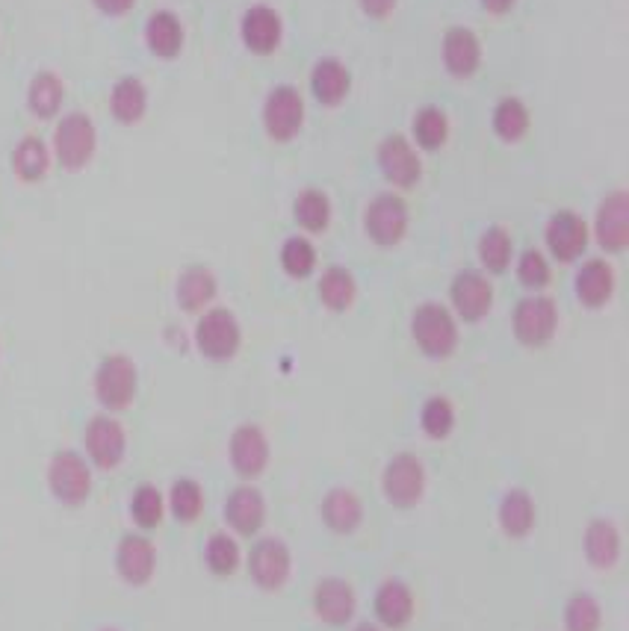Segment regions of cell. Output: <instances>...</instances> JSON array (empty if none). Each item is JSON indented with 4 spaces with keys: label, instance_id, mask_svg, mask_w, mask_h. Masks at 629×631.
<instances>
[{
    "label": "cell",
    "instance_id": "cell-1",
    "mask_svg": "<svg viewBox=\"0 0 629 631\" xmlns=\"http://www.w3.org/2000/svg\"><path fill=\"white\" fill-rule=\"evenodd\" d=\"M98 151V130L86 112L62 116L54 130V157L66 171H83Z\"/></svg>",
    "mask_w": 629,
    "mask_h": 631
},
{
    "label": "cell",
    "instance_id": "cell-2",
    "mask_svg": "<svg viewBox=\"0 0 629 631\" xmlns=\"http://www.w3.org/2000/svg\"><path fill=\"white\" fill-rule=\"evenodd\" d=\"M411 334H414V343L419 346V352L426 357H435V360H443L450 357L459 346V325L455 319L443 305H419L414 310V319H411Z\"/></svg>",
    "mask_w": 629,
    "mask_h": 631
},
{
    "label": "cell",
    "instance_id": "cell-3",
    "mask_svg": "<svg viewBox=\"0 0 629 631\" xmlns=\"http://www.w3.org/2000/svg\"><path fill=\"white\" fill-rule=\"evenodd\" d=\"M137 386H140L137 364L128 355H107L95 369V398L104 410L112 414L128 410L137 398Z\"/></svg>",
    "mask_w": 629,
    "mask_h": 631
},
{
    "label": "cell",
    "instance_id": "cell-4",
    "mask_svg": "<svg viewBox=\"0 0 629 631\" xmlns=\"http://www.w3.org/2000/svg\"><path fill=\"white\" fill-rule=\"evenodd\" d=\"M48 487L57 502L81 508L92 493V469L86 457L71 449L54 454L48 464Z\"/></svg>",
    "mask_w": 629,
    "mask_h": 631
},
{
    "label": "cell",
    "instance_id": "cell-5",
    "mask_svg": "<svg viewBox=\"0 0 629 631\" xmlns=\"http://www.w3.org/2000/svg\"><path fill=\"white\" fill-rule=\"evenodd\" d=\"M242 331L237 316L225 310V307H213L201 316L199 325H195V346L207 360H230V357L240 352Z\"/></svg>",
    "mask_w": 629,
    "mask_h": 631
},
{
    "label": "cell",
    "instance_id": "cell-6",
    "mask_svg": "<svg viewBox=\"0 0 629 631\" xmlns=\"http://www.w3.org/2000/svg\"><path fill=\"white\" fill-rule=\"evenodd\" d=\"M559 328V310L556 301L547 296L523 298L514 310V336L523 346L541 348L547 346Z\"/></svg>",
    "mask_w": 629,
    "mask_h": 631
},
{
    "label": "cell",
    "instance_id": "cell-7",
    "mask_svg": "<svg viewBox=\"0 0 629 631\" xmlns=\"http://www.w3.org/2000/svg\"><path fill=\"white\" fill-rule=\"evenodd\" d=\"M381 487H384V496H388L390 504L414 508L423 499V490H426L423 461H419L417 454H396L388 464V469H384V475H381Z\"/></svg>",
    "mask_w": 629,
    "mask_h": 631
},
{
    "label": "cell",
    "instance_id": "cell-8",
    "mask_svg": "<svg viewBox=\"0 0 629 631\" xmlns=\"http://www.w3.org/2000/svg\"><path fill=\"white\" fill-rule=\"evenodd\" d=\"M83 443H86V454L98 469H116L124 461L128 452V434L121 428L119 419L100 414L92 416L86 431H83Z\"/></svg>",
    "mask_w": 629,
    "mask_h": 631
},
{
    "label": "cell",
    "instance_id": "cell-9",
    "mask_svg": "<svg viewBox=\"0 0 629 631\" xmlns=\"http://www.w3.org/2000/svg\"><path fill=\"white\" fill-rule=\"evenodd\" d=\"M305 124V100L293 86H275L263 104V128L275 142H290Z\"/></svg>",
    "mask_w": 629,
    "mask_h": 631
},
{
    "label": "cell",
    "instance_id": "cell-10",
    "mask_svg": "<svg viewBox=\"0 0 629 631\" xmlns=\"http://www.w3.org/2000/svg\"><path fill=\"white\" fill-rule=\"evenodd\" d=\"M364 227L376 246H396L405 237L408 230V207L400 195L393 192H384V195L372 198V204L367 207V216H364Z\"/></svg>",
    "mask_w": 629,
    "mask_h": 631
},
{
    "label": "cell",
    "instance_id": "cell-11",
    "mask_svg": "<svg viewBox=\"0 0 629 631\" xmlns=\"http://www.w3.org/2000/svg\"><path fill=\"white\" fill-rule=\"evenodd\" d=\"M450 298L455 313L464 319V322H479L485 319L494 305V286L482 272L476 269H464L459 275L452 277L450 286Z\"/></svg>",
    "mask_w": 629,
    "mask_h": 631
},
{
    "label": "cell",
    "instance_id": "cell-12",
    "mask_svg": "<svg viewBox=\"0 0 629 631\" xmlns=\"http://www.w3.org/2000/svg\"><path fill=\"white\" fill-rule=\"evenodd\" d=\"M544 239H547L549 254L556 257L559 263H573L589 248V225L573 210H559L547 222Z\"/></svg>",
    "mask_w": 629,
    "mask_h": 631
},
{
    "label": "cell",
    "instance_id": "cell-13",
    "mask_svg": "<svg viewBox=\"0 0 629 631\" xmlns=\"http://www.w3.org/2000/svg\"><path fill=\"white\" fill-rule=\"evenodd\" d=\"M249 575L263 591H278L290 579V549L281 540H260L251 546Z\"/></svg>",
    "mask_w": 629,
    "mask_h": 631
},
{
    "label": "cell",
    "instance_id": "cell-14",
    "mask_svg": "<svg viewBox=\"0 0 629 631\" xmlns=\"http://www.w3.org/2000/svg\"><path fill=\"white\" fill-rule=\"evenodd\" d=\"M381 175L400 189H411L423 175V163H419L417 151L405 136H388L379 148Z\"/></svg>",
    "mask_w": 629,
    "mask_h": 631
},
{
    "label": "cell",
    "instance_id": "cell-15",
    "mask_svg": "<svg viewBox=\"0 0 629 631\" xmlns=\"http://www.w3.org/2000/svg\"><path fill=\"white\" fill-rule=\"evenodd\" d=\"M116 570L128 584L142 587L151 582V575L157 570V549L149 537L142 534H124L116 549Z\"/></svg>",
    "mask_w": 629,
    "mask_h": 631
},
{
    "label": "cell",
    "instance_id": "cell-16",
    "mask_svg": "<svg viewBox=\"0 0 629 631\" xmlns=\"http://www.w3.org/2000/svg\"><path fill=\"white\" fill-rule=\"evenodd\" d=\"M597 242L609 254H620L629 246V195L624 189L612 192L597 210Z\"/></svg>",
    "mask_w": 629,
    "mask_h": 631
},
{
    "label": "cell",
    "instance_id": "cell-17",
    "mask_svg": "<svg viewBox=\"0 0 629 631\" xmlns=\"http://www.w3.org/2000/svg\"><path fill=\"white\" fill-rule=\"evenodd\" d=\"M230 464L242 478H258L270 464V443L258 425H240L230 434Z\"/></svg>",
    "mask_w": 629,
    "mask_h": 631
},
{
    "label": "cell",
    "instance_id": "cell-18",
    "mask_svg": "<svg viewBox=\"0 0 629 631\" xmlns=\"http://www.w3.org/2000/svg\"><path fill=\"white\" fill-rule=\"evenodd\" d=\"M313 611L329 626H343L355 614V591L343 579H322L313 591Z\"/></svg>",
    "mask_w": 629,
    "mask_h": 631
},
{
    "label": "cell",
    "instance_id": "cell-19",
    "mask_svg": "<svg viewBox=\"0 0 629 631\" xmlns=\"http://www.w3.org/2000/svg\"><path fill=\"white\" fill-rule=\"evenodd\" d=\"M225 520L237 534H258L266 523V502L254 487H237L225 502Z\"/></svg>",
    "mask_w": 629,
    "mask_h": 631
},
{
    "label": "cell",
    "instance_id": "cell-20",
    "mask_svg": "<svg viewBox=\"0 0 629 631\" xmlns=\"http://www.w3.org/2000/svg\"><path fill=\"white\" fill-rule=\"evenodd\" d=\"M443 62H447L452 78H473L482 62V45L476 33L467 31V27H452L443 36Z\"/></svg>",
    "mask_w": 629,
    "mask_h": 631
},
{
    "label": "cell",
    "instance_id": "cell-21",
    "mask_svg": "<svg viewBox=\"0 0 629 631\" xmlns=\"http://www.w3.org/2000/svg\"><path fill=\"white\" fill-rule=\"evenodd\" d=\"M242 41L251 53H260L266 57L272 50L278 48L281 41V19L278 12L270 10V7H251L246 15H242Z\"/></svg>",
    "mask_w": 629,
    "mask_h": 631
},
{
    "label": "cell",
    "instance_id": "cell-22",
    "mask_svg": "<svg viewBox=\"0 0 629 631\" xmlns=\"http://www.w3.org/2000/svg\"><path fill=\"white\" fill-rule=\"evenodd\" d=\"M352 90L349 69L340 60H320L310 71V92L322 107H337Z\"/></svg>",
    "mask_w": 629,
    "mask_h": 631
},
{
    "label": "cell",
    "instance_id": "cell-23",
    "mask_svg": "<svg viewBox=\"0 0 629 631\" xmlns=\"http://www.w3.org/2000/svg\"><path fill=\"white\" fill-rule=\"evenodd\" d=\"M110 112L112 119L124 124V128H133L145 119L149 112V90L140 78H121L110 92Z\"/></svg>",
    "mask_w": 629,
    "mask_h": 631
},
{
    "label": "cell",
    "instance_id": "cell-24",
    "mask_svg": "<svg viewBox=\"0 0 629 631\" xmlns=\"http://www.w3.org/2000/svg\"><path fill=\"white\" fill-rule=\"evenodd\" d=\"M216 289H219L216 275H213L207 266H187L180 272L175 296H178L180 310H187V313H201V310L216 298Z\"/></svg>",
    "mask_w": 629,
    "mask_h": 631
},
{
    "label": "cell",
    "instance_id": "cell-25",
    "mask_svg": "<svg viewBox=\"0 0 629 631\" xmlns=\"http://www.w3.org/2000/svg\"><path fill=\"white\" fill-rule=\"evenodd\" d=\"M615 293V269L606 260H589L585 266L577 272V296L585 307L597 310Z\"/></svg>",
    "mask_w": 629,
    "mask_h": 631
},
{
    "label": "cell",
    "instance_id": "cell-26",
    "mask_svg": "<svg viewBox=\"0 0 629 631\" xmlns=\"http://www.w3.org/2000/svg\"><path fill=\"white\" fill-rule=\"evenodd\" d=\"M145 41L154 57L175 60L183 48V24L175 12H154L145 24Z\"/></svg>",
    "mask_w": 629,
    "mask_h": 631
},
{
    "label": "cell",
    "instance_id": "cell-27",
    "mask_svg": "<svg viewBox=\"0 0 629 631\" xmlns=\"http://www.w3.org/2000/svg\"><path fill=\"white\" fill-rule=\"evenodd\" d=\"M376 617L388 629H402L414 617V596H411L408 584H402L400 579L381 584L376 593Z\"/></svg>",
    "mask_w": 629,
    "mask_h": 631
},
{
    "label": "cell",
    "instance_id": "cell-28",
    "mask_svg": "<svg viewBox=\"0 0 629 631\" xmlns=\"http://www.w3.org/2000/svg\"><path fill=\"white\" fill-rule=\"evenodd\" d=\"M322 520H325L331 532L352 534L360 525V520H364V504H360V499L352 490L337 487V490H331L322 499Z\"/></svg>",
    "mask_w": 629,
    "mask_h": 631
},
{
    "label": "cell",
    "instance_id": "cell-29",
    "mask_svg": "<svg viewBox=\"0 0 629 631\" xmlns=\"http://www.w3.org/2000/svg\"><path fill=\"white\" fill-rule=\"evenodd\" d=\"M62 100H66V86H62V80L57 78L54 71H39V74L31 80L27 107H31L36 119H57L62 109Z\"/></svg>",
    "mask_w": 629,
    "mask_h": 631
},
{
    "label": "cell",
    "instance_id": "cell-30",
    "mask_svg": "<svg viewBox=\"0 0 629 631\" xmlns=\"http://www.w3.org/2000/svg\"><path fill=\"white\" fill-rule=\"evenodd\" d=\"M50 168V151L39 136H24L12 151V171L24 183H39Z\"/></svg>",
    "mask_w": 629,
    "mask_h": 631
},
{
    "label": "cell",
    "instance_id": "cell-31",
    "mask_svg": "<svg viewBox=\"0 0 629 631\" xmlns=\"http://www.w3.org/2000/svg\"><path fill=\"white\" fill-rule=\"evenodd\" d=\"M355 296H358V284H355L349 269L331 266L322 272L320 301L329 307L331 313H346V310L355 305Z\"/></svg>",
    "mask_w": 629,
    "mask_h": 631
},
{
    "label": "cell",
    "instance_id": "cell-32",
    "mask_svg": "<svg viewBox=\"0 0 629 631\" xmlns=\"http://www.w3.org/2000/svg\"><path fill=\"white\" fill-rule=\"evenodd\" d=\"M585 555L597 570L615 567L620 555V534L609 520H594L585 532Z\"/></svg>",
    "mask_w": 629,
    "mask_h": 631
},
{
    "label": "cell",
    "instance_id": "cell-33",
    "mask_svg": "<svg viewBox=\"0 0 629 631\" xmlns=\"http://www.w3.org/2000/svg\"><path fill=\"white\" fill-rule=\"evenodd\" d=\"M500 525L509 537H526L535 525V502L526 490H511L502 496Z\"/></svg>",
    "mask_w": 629,
    "mask_h": 631
},
{
    "label": "cell",
    "instance_id": "cell-34",
    "mask_svg": "<svg viewBox=\"0 0 629 631\" xmlns=\"http://www.w3.org/2000/svg\"><path fill=\"white\" fill-rule=\"evenodd\" d=\"M293 216L305 227L308 234H322L331 222V201L320 189H305L296 204H293Z\"/></svg>",
    "mask_w": 629,
    "mask_h": 631
},
{
    "label": "cell",
    "instance_id": "cell-35",
    "mask_svg": "<svg viewBox=\"0 0 629 631\" xmlns=\"http://www.w3.org/2000/svg\"><path fill=\"white\" fill-rule=\"evenodd\" d=\"M494 130L502 142H520L530 133V109L520 98H502L494 109Z\"/></svg>",
    "mask_w": 629,
    "mask_h": 631
},
{
    "label": "cell",
    "instance_id": "cell-36",
    "mask_svg": "<svg viewBox=\"0 0 629 631\" xmlns=\"http://www.w3.org/2000/svg\"><path fill=\"white\" fill-rule=\"evenodd\" d=\"M169 511L178 523H195L204 511V490L199 481L192 478H178L171 484L169 493Z\"/></svg>",
    "mask_w": 629,
    "mask_h": 631
},
{
    "label": "cell",
    "instance_id": "cell-37",
    "mask_svg": "<svg viewBox=\"0 0 629 631\" xmlns=\"http://www.w3.org/2000/svg\"><path fill=\"white\" fill-rule=\"evenodd\" d=\"M479 260L490 275H502L511 266V237L506 227L494 225L482 234Z\"/></svg>",
    "mask_w": 629,
    "mask_h": 631
},
{
    "label": "cell",
    "instance_id": "cell-38",
    "mask_svg": "<svg viewBox=\"0 0 629 631\" xmlns=\"http://www.w3.org/2000/svg\"><path fill=\"white\" fill-rule=\"evenodd\" d=\"M447 136H450V121L443 116V109L423 107L414 116V139L423 151L443 148Z\"/></svg>",
    "mask_w": 629,
    "mask_h": 631
},
{
    "label": "cell",
    "instance_id": "cell-39",
    "mask_svg": "<svg viewBox=\"0 0 629 631\" xmlns=\"http://www.w3.org/2000/svg\"><path fill=\"white\" fill-rule=\"evenodd\" d=\"M163 513H166V508H163L161 490L154 484H140L133 490V499H130L133 523L140 525L142 532H151V528H157L163 523Z\"/></svg>",
    "mask_w": 629,
    "mask_h": 631
},
{
    "label": "cell",
    "instance_id": "cell-40",
    "mask_svg": "<svg viewBox=\"0 0 629 631\" xmlns=\"http://www.w3.org/2000/svg\"><path fill=\"white\" fill-rule=\"evenodd\" d=\"M281 266L296 281H305L317 269V248L310 246L305 237L287 239L281 248Z\"/></svg>",
    "mask_w": 629,
    "mask_h": 631
},
{
    "label": "cell",
    "instance_id": "cell-41",
    "mask_svg": "<svg viewBox=\"0 0 629 631\" xmlns=\"http://www.w3.org/2000/svg\"><path fill=\"white\" fill-rule=\"evenodd\" d=\"M419 422H423V431H426L431 440H443V437H450L452 428H455V407L450 405V398L435 395V398H429V402L423 405Z\"/></svg>",
    "mask_w": 629,
    "mask_h": 631
},
{
    "label": "cell",
    "instance_id": "cell-42",
    "mask_svg": "<svg viewBox=\"0 0 629 631\" xmlns=\"http://www.w3.org/2000/svg\"><path fill=\"white\" fill-rule=\"evenodd\" d=\"M204 561L213 575H230L240 567V546L228 534H213L204 549Z\"/></svg>",
    "mask_w": 629,
    "mask_h": 631
},
{
    "label": "cell",
    "instance_id": "cell-43",
    "mask_svg": "<svg viewBox=\"0 0 629 631\" xmlns=\"http://www.w3.org/2000/svg\"><path fill=\"white\" fill-rule=\"evenodd\" d=\"M565 626L568 631H600V605L589 593H577L568 602L565 611Z\"/></svg>",
    "mask_w": 629,
    "mask_h": 631
},
{
    "label": "cell",
    "instance_id": "cell-44",
    "mask_svg": "<svg viewBox=\"0 0 629 631\" xmlns=\"http://www.w3.org/2000/svg\"><path fill=\"white\" fill-rule=\"evenodd\" d=\"M518 277L520 284L530 286V289H544L549 284V263L547 257L530 248L526 254L520 257V266H518Z\"/></svg>",
    "mask_w": 629,
    "mask_h": 631
},
{
    "label": "cell",
    "instance_id": "cell-45",
    "mask_svg": "<svg viewBox=\"0 0 629 631\" xmlns=\"http://www.w3.org/2000/svg\"><path fill=\"white\" fill-rule=\"evenodd\" d=\"M393 7H396V0H360V10L372 19H388Z\"/></svg>",
    "mask_w": 629,
    "mask_h": 631
},
{
    "label": "cell",
    "instance_id": "cell-46",
    "mask_svg": "<svg viewBox=\"0 0 629 631\" xmlns=\"http://www.w3.org/2000/svg\"><path fill=\"white\" fill-rule=\"evenodd\" d=\"M137 0H95V7L107 15H124V12L133 10Z\"/></svg>",
    "mask_w": 629,
    "mask_h": 631
},
{
    "label": "cell",
    "instance_id": "cell-47",
    "mask_svg": "<svg viewBox=\"0 0 629 631\" xmlns=\"http://www.w3.org/2000/svg\"><path fill=\"white\" fill-rule=\"evenodd\" d=\"M482 7L494 15H502V12H509L514 7V0H482Z\"/></svg>",
    "mask_w": 629,
    "mask_h": 631
},
{
    "label": "cell",
    "instance_id": "cell-48",
    "mask_svg": "<svg viewBox=\"0 0 629 631\" xmlns=\"http://www.w3.org/2000/svg\"><path fill=\"white\" fill-rule=\"evenodd\" d=\"M358 631H379V629H376V626H360Z\"/></svg>",
    "mask_w": 629,
    "mask_h": 631
},
{
    "label": "cell",
    "instance_id": "cell-49",
    "mask_svg": "<svg viewBox=\"0 0 629 631\" xmlns=\"http://www.w3.org/2000/svg\"><path fill=\"white\" fill-rule=\"evenodd\" d=\"M104 631H116V629H104Z\"/></svg>",
    "mask_w": 629,
    "mask_h": 631
}]
</instances>
